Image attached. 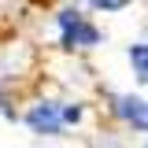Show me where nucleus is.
<instances>
[{
  "label": "nucleus",
  "mask_w": 148,
  "mask_h": 148,
  "mask_svg": "<svg viewBox=\"0 0 148 148\" xmlns=\"http://www.w3.org/2000/svg\"><path fill=\"white\" fill-rule=\"evenodd\" d=\"M63 104H52V100H41V104H34V108L26 111V126L34 130V133H41V137H59L63 133Z\"/></svg>",
  "instance_id": "nucleus-1"
},
{
  "label": "nucleus",
  "mask_w": 148,
  "mask_h": 148,
  "mask_svg": "<svg viewBox=\"0 0 148 148\" xmlns=\"http://www.w3.org/2000/svg\"><path fill=\"white\" fill-rule=\"evenodd\" d=\"M115 115H119L126 126L148 133V100L133 96V92H122V96H115Z\"/></svg>",
  "instance_id": "nucleus-2"
},
{
  "label": "nucleus",
  "mask_w": 148,
  "mask_h": 148,
  "mask_svg": "<svg viewBox=\"0 0 148 148\" xmlns=\"http://www.w3.org/2000/svg\"><path fill=\"white\" fill-rule=\"evenodd\" d=\"M130 67H133V74H137V82L141 85H148V45H130Z\"/></svg>",
  "instance_id": "nucleus-4"
},
{
  "label": "nucleus",
  "mask_w": 148,
  "mask_h": 148,
  "mask_svg": "<svg viewBox=\"0 0 148 148\" xmlns=\"http://www.w3.org/2000/svg\"><path fill=\"white\" fill-rule=\"evenodd\" d=\"M59 45H63V48H96V45H100V30L82 15L78 22H71V26L63 30Z\"/></svg>",
  "instance_id": "nucleus-3"
},
{
  "label": "nucleus",
  "mask_w": 148,
  "mask_h": 148,
  "mask_svg": "<svg viewBox=\"0 0 148 148\" xmlns=\"http://www.w3.org/2000/svg\"><path fill=\"white\" fill-rule=\"evenodd\" d=\"M96 11H122V8H130V0H89Z\"/></svg>",
  "instance_id": "nucleus-6"
},
{
  "label": "nucleus",
  "mask_w": 148,
  "mask_h": 148,
  "mask_svg": "<svg viewBox=\"0 0 148 148\" xmlns=\"http://www.w3.org/2000/svg\"><path fill=\"white\" fill-rule=\"evenodd\" d=\"M63 126H74V122H82V115H85V108L82 104H63Z\"/></svg>",
  "instance_id": "nucleus-5"
}]
</instances>
